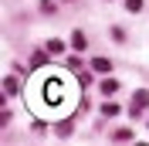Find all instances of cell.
I'll list each match as a JSON object with an SVG mask.
<instances>
[{
	"label": "cell",
	"instance_id": "obj_7",
	"mask_svg": "<svg viewBox=\"0 0 149 146\" xmlns=\"http://www.w3.org/2000/svg\"><path fill=\"white\" fill-rule=\"evenodd\" d=\"M47 55H51V51H37V55H34V68H44V65H47Z\"/></svg>",
	"mask_w": 149,
	"mask_h": 146
},
{
	"label": "cell",
	"instance_id": "obj_10",
	"mask_svg": "<svg viewBox=\"0 0 149 146\" xmlns=\"http://www.w3.org/2000/svg\"><path fill=\"white\" fill-rule=\"evenodd\" d=\"M102 112H105V116H119V105H112V102H105V105H102Z\"/></svg>",
	"mask_w": 149,
	"mask_h": 146
},
{
	"label": "cell",
	"instance_id": "obj_2",
	"mask_svg": "<svg viewBox=\"0 0 149 146\" xmlns=\"http://www.w3.org/2000/svg\"><path fill=\"white\" fill-rule=\"evenodd\" d=\"M146 105H149V92H136V95H132V105H129V109H132V116H139Z\"/></svg>",
	"mask_w": 149,
	"mask_h": 146
},
{
	"label": "cell",
	"instance_id": "obj_3",
	"mask_svg": "<svg viewBox=\"0 0 149 146\" xmlns=\"http://www.w3.org/2000/svg\"><path fill=\"white\" fill-rule=\"evenodd\" d=\"M92 68H95V72H102V75H109V72H112V61H109V58H95Z\"/></svg>",
	"mask_w": 149,
	"mask_h": 146
},
{
	"label": "cell",
	"instance_id": "obj_1",
	"mask_svg": "<svg viewBox=\"0 0 149 146\" xmlns=\"http://www.w3.org/2000/svg\"><path fill=\"white\" fill-rule=\"evenodd\" d=\"M37 92L41 95H31V109L34 112H54V116H61V112H71V105L78 102V85L71 82V78H61V75H51V78H44V82L37 85Z\"/></svg>",
	"mask_w": 149,
	"mask_h": 146
},
{
	"label": "cell",
	"instance_id": "obj_6",
	"mask_svg": "<svg viewBox=\"0 0 149 146\" xmlns=\"http://www.w3.org/2000/svg\"><path fill=\"white\" fill-rule=\"evenodd\" d=\"M47 51H51V55H61V51H65V41H58V37L47 41Z\"/></svg>",
	"mask_w": 149,
	"mask_h": 146
},
{
	"label": "cell",
	"instance_id": "obj_9",
	"mask_svg": "<svg viewBox=\"0 0 149 146\" xmlns=\"http://www.w3.org/2000/svg\"><path fill=\"white\" fill-rule=\"evenodd\" d=\"M68 133H71V122H68V119H65V122H58V136H68Z\"/></svg>",
	"mask_w": 149,
	"mask_h": 146
},
{
	"label": "cell",
	"instance_id": "obj_8",
	"mask_svg": "<svg viewBox=\"0 0 149 146\" xmlns=\"http://www.w3.org/2000/svg\"><path fill=\"white\" fill-rule=\"evenodd\" d=\"M3 92L14 95V92H17V78H3Z\"/></svg>",
	"mask_w": 149,
	"mask_h": 146
},
{
	"label": "cell",
	"instance_id": "obj_4",
	"mask_svg": "<svg viewBox=\"0 0 149 146\" xmlns=\"http://www.w3.org/2000/svg\"><path fill=\"white\" fill-rule=\"evenodd\" d=\"M98 92H102V95H115V92H119V85L112 82V78H105V82H102V88H98Z\"/></svg>",
	"mask_w": 149,
	"mask_h": 146
},
{
	"label": "cell",
	"instance_id": "obj_5",
	"mask_svg": "<svg viewBox=\"0 0 149 146\" xmlns=\"http://www.w3.org/2000/svg\"><path fill=\"white\" fill-rule=\"evenodd\" d=\"M71 48H74V51H81V48H85V34H81V31H74V34H71Z\"/></svg>",
	"mask_w": 149,
	"mask_h": 146
},
{
	"label": "cell",
	"instance_id": "obj_11",
	"mask_svg": "<svg viewBox=\"0 0 149 146\" xmlns=\"http://www.w3.org/2000/svg\"><path fill=\"white\" fill-rule=\"evenodd\" d=\"M125 10H132V14H136V10H142V0H125Z\"/></svg>",
	"mask_w": 149,
	"mask_h": 146
}]
</instances>
